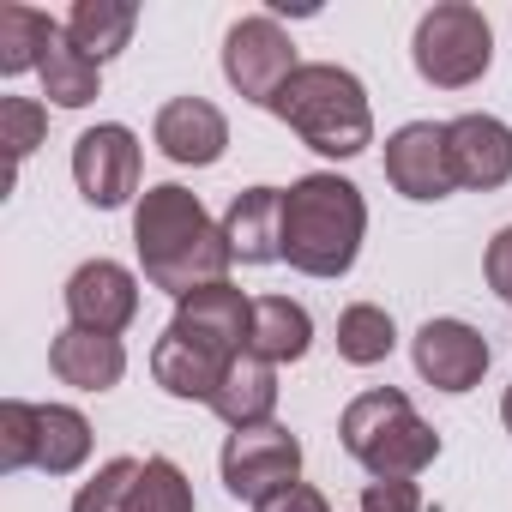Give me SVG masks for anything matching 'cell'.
<instances>
[{
  "label": "cell",
  "mask_w": 512,
  "mask_h": 512,
  "mask_svg": "<svg viewBox=\"0 0 512 512\" xmlns=\"http://www.w3.org/2000/svg\"><path fill=\"white\" fill-rule=\"evenodd\" d=\"M133 247L145 284L163 296H193L211 284H229L235 253L223 241V223H211V211L199 205V193H187L181 181H157L139 193L133 205Z\"/></svg>",
  "instance_id": "1"
},
{
  "label": "cell",
  "mask_w": 512,
  "mask_h": 512,
  "mask_svg": "<svg viewBox=\"0 0 512 512\" xmlns=\"http://www.w3.org/2000/svg\"><path fill=\"white\" fill-rule=\"evenodd\" d=\"M368 235V199L344 175H302L284 187V260L302 278H344Z\"/></svg>",
  "instance_id": "2"
},
{
  "label": "cell",
  "mask_w": 512,
  "mask_h": 512,
  "mask_svg": "<svg viewBox=\"0 0 512 512\" xmlns=\"http://www.w3.org/2000/svg\"><path fill=\"white\" fill-rule=\"evenodd\" d=\"M272 115L320 157H362L374 145V109L350 67L302 61V73L272 97Z\"/></svg>",
  "instance_id": "3"
},
{
  "label": "cell",
  "mask_w": 512,
  "mask_h": 512,
  "mask_svg": "<svg viewBox=\"0 0 512 512\" xmlns=\"http://www.w3.org/2000/svg\"><path fill=\"white\" fill-rule=\"evenodd\" d=\"M338 440L374 482H416L440 458V434L416 416V404L398 386H374V392L350 398Z\"/></svg>",
  "instance_id": "4"
},
{
  "label": "cell",
  "mask_w": 512,
  "mask_h": 512,
  "mask_svg": "<svg viewBox=\"0 0 512 512\" xmlns=\"http://www.w3.org/2000/svg\"><path fill=\"white\" fill-rule=\"evenodd\" d=\"M410 61L422 73V85H434V91H470L494 67V31H488L482 7H470V0H440V7H428L416 19Z\"/></svg>",
  "instance_id": "5"
},
{
  "label": "cell",
  "mask_w": 512,
  "mask_h": 512,
  "mask_svg": "<svg viewBox=\"0 0 512 512\" xmlns=\"http://www.w3.org/2000/svg\"><path fill=\"white\" fill-rule=\"evenodd\" d=\"M296 73H302L296 43H290V31L272 13H253V19H235L229 25V37H223V79H229V91H241L247 103L272 109V97Z\"/></svg>",
  "instance_id": "6"
},
{
  "label": "cell",
  "mask_w": 512,
  "mask_h": 512,
  "mask_svg": "<svg viewBox=\"0 0 512 512\" xmlns=\"http://www.w3.org/2000/svg\"><path fill=\"white\" fill-rule=\"evenodd\" d=\"M302 482V440L284 422H260V428H229L223 440V488L235 500H272L278 488Z\"/></svg>",
  "instance_id": "7"
},
{
  "label": "cell",
  "mask_w": 512,
  "mask_h": 512,
  "mask_svg": "<svg viewBox=\"0 0 512 512\" xmlns=\"http://www.w3.org/2000/svg\"><path fill=\"white\" fill-rule=\"evenodd\" d=\"M139 163H145V151H139L133 127H121V121H97L73 139V181H79L85 205H97V211H115L139 193Z\"/></svg>",
  "instance_id": "8"
},
{
  "label": "cell",
  "mask_w": 512,
  "mask_h": 512,
  "mask_svg": "<svg viewBox=\"0 0 512 512\" xmlns=\"http://www.w3.org/2000/svg\"><path fill=\"white\" fill-rule=\"evenodd\" d=\"M410 356H416V374L434 392H452V398L470 392V386H482V374L494 362L488 338L470 320H422V332L410 338Z\"/></svg>",
  "instance_id": "9"
},
{
  "label": "cell",
  "mask_w": 512,
  "mask_h": 512,
  "mask_svg": "<svg viewBox=\"0 0 512 512\" xmlns=\"http://www.w3.org/2000/svg\"><path fill=\"white\" fill-rule=\"evenodd\" d=\"M386 181L416 199V205H434L446 199L458 181H452V157H446V121H410L386 139Z\"/></svg>",
  "instance_id": "10"
},
{
  "label": "cell",
  "mask_w": 512,
  "mask_h": 512,
  "mask_svg": "<svg viewBox=\"0 0 512 512\" xmlns=\"http://www.w3.org/2000/svg\"><path fill=\"white\" fill-rule=\"evenodd\" d=\"M67 314L73 326L85 332H103V338H121L133 320H139V278L115 260H85L73 278H67Z\"/></svg>",
  "instance_id": "11"
},
{
  "label": "cell",
  "mask_w": 512,
  "mask_h": 512,
  "mask_svg": "<svg viewBox=\"0 0 512 512\" xmlns=\"http://www.w3.org/2000/svg\"><path fill=\"white\" fill-rule=\"evenodd\" d=\"M151 139L169 163L181 169H211L229 151V121L211 97H169L151 121Z\"/></svg>",
  "instance_id": "12"
},
{
  "label": "cell",
  "mask_w": 512,
  "mask_h": 512,
  "mask_svg": "<svg viewBox=\"0 0 512 512\" xmlns=\"http://www.w3.org/2000/svg\"><path fill=\"white\" fill-rule=\"evenodd\" d=\"M446 157H452L458 187L494 193L512 181V127L500 115H458L446 121Z\"/></svg>",
  "instance_id": "13"
},
{
  "label": "cell",
  "mask_w": 512,
  "mask_h": 512,
  "mask_svg": "<svg viewBox=\"0 0 512 512\" xmlns=\"http://www.w3.org/2000/svg\"><path fill=\"white\" fill-rule=\"evenodd\" d=\"M229 362H235V356H223V350H211V344L175 332V326H163V338L151 344V380H157L169 398H193V404H211V398H217Z\"/></svg>",
  "instance_id": "14"
},
{
  "label": "cell",
  "mask_w": 512,
  "mask_h": 512,
  "mask_svg": "<svg viewBox=\"0 0 512 512\" xmlns=\"http://www.w3.org/2000/svg\"><path fill=\"white\" fill-rule=\"evenodd\" d=\"M223 241L241 266L284 260V187H247L223 211Z\"/></svg>",
  "instance_id": "15"
},
{
  "label": "cell",
  "mask_w": 512,
  "mask_h": 512,
  "mask_svg": "<svg viewBox=\"0 0 512 512\" xmlns=\"http://www.w3.org/2000/svg\"><path fill=\"white\" fill-rule=\"evenodd\" d=\"M175 332L223 350V356H241L247 350V326H253V296H241L235 284H211V290H193L175 302Z\"/></svg>",
  "instance_id": "16"
},
{
  "label": "cell",
  "mask_w": 512,
  "mask_h": 512,
  "mask_svg": "<svg viewBox=\"0 0 512 512\" xmlns=\"http://www.w3.org/2000/svg\"><path fill=\"white\" fill-rule=\"evenodd\" d=\"M49 368H55L61 386L109 392V386H121V374H127V350H121V338L67 326V332H55V344H49Z\"/></svg>",
  "instance_id": "17"
},
{
  "label": "cell",
  "mask_w": 512,
  "mask_h": 512,
  "mask_svg": "<svg viewBox=\"0 0 512 512\" xmlns=\"http://www.w3.org/2000/svg\"><path fill=\"white\" fill-rule=\"evenodd\" d=\"M211 410H217L229 428H260V422H272V410H278V368L260 362L253 350H241V356L229 362V374H223Z\"/></svg>",
  "instance_id": "18"
},
{
  "label": "cell",
  "mask_w": 512,
  "mask_h": 512,
  "mask_svg": "<svg viewBox=\"0 0 512 512\" xmlns=\"http://www.w3.org/2000/svg\"><path fill=\"white\" fill-rule=\"evenodd\" d=\"M308 344H314V320H308L302 302H290V296H253V326H247V350L253 356L284 368V362H302Z\"/></svg>",
  "instance_id": "19"
},
{
  "label": "cell",
  "mask_w": 512,
  "mask_h": 512,
  "mask_svg": "<svg viewBox=\"0 0 512 512\" xmlns=\"http://www.w3.org/2000/svg\"><path fill=\"white\" fill-rule=\"evenodd\" d=\"M37 73H43V97H49L55 109H85V103H97V91H103V67L67 37V25H55V37H49Z\"/></svg>",
  "instance_id": "20"
},
{
  "label": "cell",
  "mask_w": 512,
  "mask_h": 512,
  "mask_svg": "<svg viewBox=\"0 0 512 512\" xmlns=\"http://www.w3.org/2000/svg\"><path fill=\"white\" fill-rule=\"evenodd\" d=\"M133 25H139V7L133 0H79V7L67 13V37L103 67L115 61L127 43H133Z\"/></svg>",
  "instance_id": "21"
},
{
  "label": "cell",
  "mask_w": 512,
  "mask_h": 512,
  "mask_svg": "<svg viewBox=\"0 0 512 512\" xmlns=\"http://www.w3.org/2000/svg\"><path fill=\"white\" fill-rule=\"evenodd\" d=\"M91 458V422L73 404H37V470L73 476Z\"/></svg>",
  "instance_id": "22"
},
{
  "label": "cell",
  "mask_w": 512,
  "mask_h": 512,
  "mask_svg": "<svg viewBox=\"0 0 512 512\" xmlns=\"http://www.w3.org/2000/svg\"><path fill=\"white\" fill-rule=\"evenodd\" d=\"M392 350H398V326H392L386 308L350 302V308L338 314V356H344L350 368H374V362H386Z\"/></svg>",
  "instance_id": "23"
},
{
  "label": "cell",
  "mask_w": 512,
  "mask_h": 512,
  "mask_svg": "<svg viewBox=\"0 0 512 512\" xmlns=\"http://www.w3.org/2000/svg\"><path fill=\"white\" fill-rule=\"evenodd\" d=\"M49 37H55V19H49V13L19 7V0H13V7H0V73L19 79V73L43 67Z\"/></svg>",
  "instance_id": "24"
},
{
  "label": "cell",
  "mask_w": 512,
  "mask_h": 512,
  "mask_svg": "<svg viewBox=\"0 0 512 512\" xmlns=\"http://www.w3.org/2000/svg\"><path fill=\"white\" fill-rule=\"evenodd\" d=\"M139 476H145V458H109L73 494V512H139Z\"/></svg>",
  "instance_id": "25"
},
{
  "label": "cell",
  "mask_w": 512,
  "mask_h": 512,
  "mask_svg": "<svg viewBox=\"0 0 512 512\" xmlns=\"http://www.w3.org/2000/svg\"><path fill=\"white\" fill-rule=\"evenodd\" d=\"M43 133H49V109L37 97H0V145H7L13 169L43 145Z\"/></svg>",
  "instance_id": "26"
},
{
  "label": "cell",
  "mask_w": 512,
  "mask_h": 512,
  "mask_svg": "<svg viewBox=\"0 0 512 512\" xmlns=\"http://www.w3.org/2000/svg\"><path fill=\"white\" fill-rule=\"evenodd\" d=\"M0 470H37V404H0Z\"/></svg>",
  "instance_id": "27"
},
{
  "label": "cell",
  "mask_w": 512,
  "mask_h": 512,
  "mask_svg": "<svg viewBox=\"0 0 512 512\" xmlns=\"http://www.w3.org/2000/svg\"><path fill=\"white\" fill-rule=\"evenodd\" d=\"M139 512H193V488L175 458H145L139 476Z\"/></svg>",
  "instance_id": "28"
},
{
  "label": "cell",
  "mask_w": 512,
  "mask_h": 512,
  "mask_svg": "<svg viewBox=\"0 0 512 512\" xmlns=\"http://www.w3.org/2000/svg\"><path fill=\"white\" fill-rule=\"evenodd\" d=\"M482 278H488V290L512 308V223L488 241V253H482Z\"/></svg>",
  "instance_id": "29"
},
{
  "label": "cell",
  "mask_w": 512,
  "mask_h": 512,
  "mask_svg": "<svg viewBox=\"0 0 512 512\" xmlns=\"http://www.w3.org/2000/svg\"><path fill=\"white\" fill-rule=\"evenodd\" d=\"M362 512H422V488L416 482H368Z\"/></svg>",
  "instance_id": "30"
},
{
  "label": "cell",
  "mask_w": 512,
  "mask_h": 512,
  "mask_svg": "<svg viewBox=\"0 0 512 512\" xmlns=\"http://www.w3.org/2000/svg\"><path fill=\"white\" fill-rule=\"evenodd\" d=\"M253 512H332V500H326L320 488H308V482H290V488H278L272 500H260Z\"/></svg>",
  "instance_id": "31"
},
{
  "label": "cell",
  "mask_w": 512,
  "mask_h": 512,
  "mask_svg": "<svg viewBox=\"0 0 512 512\" xmlns=\"http://www.w3.org/2000/svg\"><path fill=\"white\" fill-rule=\"evenodd\" d=\"M500 422H506V434H512V386H506V398H500Z\"/></svg>",
  "instance_id": "32"
}]
</instances>
